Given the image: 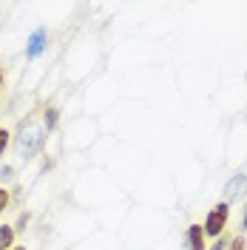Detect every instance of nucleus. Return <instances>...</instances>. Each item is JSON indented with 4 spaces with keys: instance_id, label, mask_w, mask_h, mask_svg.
Instances as JSON below:
<instances>
[{
    "instance_id": "nucleus-8",
    "label": "nucleus",
    "mask_w": 247,
    "mask_h": 250,
    "mask_svg": "<svg viewBox=\"0 0 247 250\" xmlns=\"http://www.w3.org/2000/svg\"><path fill=\"white\" fill-rule=\"evenodd\" d=\"M12 205V193L6 190V188H0V216H3V210Z\"/></svg>"
},
{
    "instance_id": "nucleus-11",
    "label": "nucleus",
    "mask_w": 247,
    "mask_h": 250,
    "mask_svg": "<svg viewBox=\"0 0 247 250\" xmlns=\"http://www.w3.org/2000/svg\"><path fill=\"white\" fill-rule=\"evenodd\" d=\"M12 176H15V168L12 165H0V182L3 179H12Z\"/></svg>"
},
{
    "instance_id": "nucleus-9",
    "label": "nucleus",
    "mask_w": 247,
    "mask_h": 250,
    "mask_svg": "<svg viewBox=\"0 0 247 250\" xmlns=\"http://www.w3.org/2000/svg\"><path fill=\"white\" fill-rule=\"evenodd\" d=\"M9 142H12V134H9L6 128H0V156L6 154V148H9Z\"/></svg>"
},
{
    "instance_id": "nucleus-17",
    "label": "nucleus",
    "mask_w": 247,
    "mask_h": 250,
    "mask_svg": "<svg viewBox=\"0 0 247 250\" xmlns=\"http://www.w3.org/2000/svg\"><path fill=\"white\" fill-rule=\"evenodd\" d=\"M12 250H26V248H12Z\"/></svg>"
},
{
    "instance_id": "nucleus-2",
    "label": "nucleus",
    "mask_w": 247,
    "mask_h": 250,
    "mask_svg": "<svg viewBox=\"0 0 247 250\" xmlns=\"http://www.w3.org/2000/svg\"><path fill=\"white\" fill-rule=\"evenodd\" d=\"M227 216H230V205H227V202H219L216 208L207 213L205 225H202L205 236H213V239H219V236H222V230H225V225H227Z\"/></svg>"
},
{
    "instance_id": "nucleus-1",
    "label": "nucleus",
    "mask_w": 247,
    "mask_h": 250,
    "mask_svg": "<svg viewBox=\"0 0 247 250\" xmlns=\"http://www.w3.org/2000/svg\"><path fill=\"white\" fill-rule=\"evenodd\" d=\"M46 140H48L46 128H43V125H34L31 120H26V123H20V134H17V140H15V148L23 159H31V156L43 154Z\"/></svg>"
},
{
    "instance_id": "nucleus-7",
    "label": "nucleus",
    "mask_w": 247,
    "mask_h": 250,
    "mask_svg": "<svg viewBox=\"0 0 247 250\" xmlns=\"http://www.w3.org/2000/svg\"><path fill=\"white\" fill-rule=\"evenodd\" d=\"M57 120H60V111L54 108V105H48V108L43 111V128H46V131H51V128L57 125Z\"/></svg>"
},
{
    "instance_id": "nucleus-12",
    "label": "nucleus",
    "mask_w": 247,
    "mask_h": 250,
    "mask_svg": "<svg viewBox=\"0 0 247 250\" xmlns=\"http://www.w3.org/2000/svg\"><path fill=\"white\" fill-rule=\"evenodd\" d=\"M29 213H20V216H17V222H15V230H23V228H26V225H29Z\"/></svg>"
},
{
    "instance_id": "nucleus-5",
    "label": "nucleus",
    "mask_w": 247,
    "mask_h": 250,
    "mask_svg": "<svg viewBox=\"0 0 247 250\" xmlns=\"http://www.w3.org/2000/svg\"><path fill=\"white\" fill-rule=\"evenodd\" d=\"M187 248L205 250V230H202V225H190L187 228Z\"/></svg>"
},
{
    "instance_id": "nucleus-4",
    "label": "nucleus",
    "mask_w": 247,
    "mask_h": 250,
    "mask_svg": "<svg viewBox=\"0 0 247 250\" xmlns=\"http://www.w3.org/2000/svg\"><path fill=\"white\" fill-rule=\"evenodd\" d=\"M245 190H247V173H236L230 182H227V188H225V202L230 205L233 199H239Z\"/></svg>"
},
{
    "instance_id": "nucleus-10",
    "label": "nucleus",
    "mask_w": 247,
    "mask_h": 250,
    "mask_svg": "<svg viewBox=\"0 0 247 250\" xmlns=\"http://www.w3.org/2000/svg\"><path fill=\"white\" fill-rule=\"evenodd\" d=\"M227 250H247L245 236H233V239H230V245H227Z\"/></svg>"
},
{
    "instance_id": "nucleus-3",
    "label": "nucleus",
    "mask_w": 247,
    "mask_h": 250,
    "mask_svg": "<svg viewBox=\"0 0 247 250\" xmlns=\"http://www.w3.org/2000/svg\"><path fill=\"white\" fill-rule=\"evenodd\" d=\"M46 43H48V31L46 29H34L29 37V43H26V57L29 60H37L43 51H46Z\"/></svg>"
},
{
    "instance_id": "nucleus-15",
    "label": "nucleus",
    "mask_w": 247,
    "mask_h": 250,
    "mask_svg": "<svg viewBox=\"0 0 247 250\" xmlns=\"http://www.w3.org/2000/svg\"><path fill=\"white\" fill-rule=\"evenodd\" d=\"M242 228L247 230V205H245V216H242Z\"/></svg>"
},
{
    "instance_id": "nucleus-16",
    "label": "nucleus",
    "mask_w": 247,
    "mask_h": 250,
    "mask_svg": "<svg viewBox=\"0 0 247 250\" xmlns=\"http://www.w3.org/2000/svg\"><path fill=\"white\" fill-rule=\"evenodd\" d=\"M0 88H3V68H0Z\"/></svg>"
},
{
    "instance_id": "nucleus-6",
    "label": "nucleus",
    "mask_w": 247,
    "mask_h": 250,
    "mask_svg": "<svg viewBox=\"0 0 247 250\" xmlns=\"http://www.w3.org/2000/svg\"><path fill=\"white\" fill-rule=\"evenodd\" d=\"M15 248V228L12 225H0V250Z\"/></svg>"
},
{
    "instance_id": "nucleus-14",
    "label": "nucleus",
    "mask_w": 247,
    "mask_h": 250,
    "mask_svg": "<svg viewBox=\"0 0 247 250\" xmlns=\"http://www.w3.org/2000/svg\"><path fill=\"white\" fill-rule=\"evenodd\" d=\"M51 168H54V162H51V159H43V173L51 171Z\"/></svg>"
},
{
    "instance_id": "nucleus-13",
    "label": "nucleus",
    "mask_w": 247,
    "mask_h": 250,
    "mask_svg": "<svg viewBox=\"0 0 247 250\" xmlns=\"http://www.w3.org/2000/svg\"><path fill=\"white\" fill-rule=\"evenodd\" d=\"M227 245H230V242H227L225 236H219L216 242H213V248H210V250H227Z\"/></svg>"
}]
</instances>
